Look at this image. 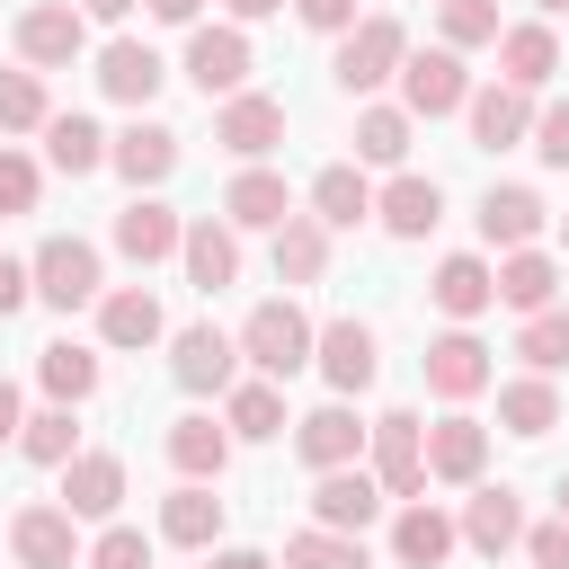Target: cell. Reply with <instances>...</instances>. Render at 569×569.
<instances>
[{"instance_id":"obj_31","label":"cell","mask_w":569,"mask_h":569,"mask_svg":"<svg viewBox=\"0 0 569 569\" xmlns=\"http://www.w3.org/2000/svg\"><path fill=\"white\" fill-rule=\"evenodd\" d=\"M329 267V222L320 213H284L276 222V284H320Z\"/></svg>"},{"instance_id":"obj_5","label":"cell","mask_w":569,"mask_h":569,"mask_svg":"<svg viewBox=\"0 0 569 569\" xmlns=\"http://www.w3.org/2000/svg\"><path fill=\"white\" fill-rule=\"evenodd\" d=\"M169 373H178V391H231L240 382V338L213 329V320H187L169 338Z\"/></svg>"},{"instance_id":"obj_54","label":"cell","mask_w":569,"mask_h":569,"mask_svg":"<svg viewBox=\"0 0 569 569\" xmlns=\"http://www.w3.org/2000/svg\"><path fill=\"white\" fill-rule=\"evenodd\" d=\"M222 9H231V27H249V18H276L284 0H222Z\"/></svg>"},{"instance_id":"obj_16","label":"cell","mask_w":569,"mask_h":569,"mask_svg":"<svg viewBox=\"0 0 569 569\" xmlns=\"http://www.w3.org/2000/svg\"><path fill=\"white\" fill-rule=\"evenodd\" d=\"M293 453H302L311 471H338V462L365 453V418H356L347 400H320L311 418H293Z\"/></svg>"},{"instance_id":"obj_1","label":"cell","mask_w":569,"mask_h":569,"mask_svg":"<svg viewBox=\"0 0 569 569\" xmlns=\"http://www.w3.org/2000/svg\"><path fill=\"white\" fill-rule=\"evenodd\" d=\"M311 338H320V329H311V320H302V302H284V293H276V302H258V311L240 320V356H249L267 382L302 373V365H311Z\"/></svg>"},{"instance_id":"obj_52","label":"cell","mask_w":569,"mask_h":569,"mask_svg":"<svg viewBox=\"0 0 569 569\" xmlns=\"http://www.w3.org/2000/svg\"><path fill=\"white\" fill-rule=\"evenodd\" d=\"M204 569H267V551H249V542H231V551H204Z\"/></svg>"},{"instance_id":"obj_22","label":"cell","mask_w":569,"mask_h":569,"mask_svg":"<svg viewBox=\"0 0 569 569\" xmlns=\"http://www.w3.org/2000/svg\"><path fill=\"white\" fill-rule=\"evenodd\" d=\"M116 507H124V462H116V453H71V462H62V516L107 525Z\"/></svg>"},{"instance_id":"obj_19","label":"cell","mask_w":569,"mask_h":569,"mask_svg":"<svg viewBox=\"0 0 569 569\" xmlns=\"http://www.w3.org/2000/svg\"><path fill=\"white\" fill-rule=\"evenodd\" d=\"M293 213V187L276 178V169H258V160H240V178L222 187V222L231 231H276Z\"/></svg>"},{"instance_id":"obj_47","label":"cell","mask_w":569,"mask_h":569,"mask_svg":"<svg viewBox=\"0 0 569 569\" xmlns=\"http://www.w3.org/2000/svg\"><path fill=\"white\" fill-rule=\"evenodd\" d=\"M551 169H569V98H551V107H533V133H525Z\"/></svg>"},{"instance_id":"obj_18","label":"cell","mask_w":569,"mask_h":569,"mask_svg":"<svg viewBox=\"0 0 569 569\" xmlns=\"http://www.w3.org/2000/svg\"><path fill=\"white\" fill-rule=\"evenodd\" d=\"M107 169H124V178H133V196H142V187H160V178L178 169V133H169V124H151V116H133L124 133H107Z\"/></svg>"},{"instance_id":"obj_25","label":"cell","mask_w":569,"mask_h":569,"mask_svg":"<svg viewBox=\"0 0 569 569\" xmlns=\"http://www.w3.org/2000/svg\"><path fill=\"white\" fill-rule=\"evenodd\" d=\"M98 338H107V347H160V338H169L160 293H151V284H116V293H98Z\"/></svg>"},{"instance_id":"obj_34","label":"cell","mask_w":569,"mask_h":569,"mask_svg":"<svg viewBox=\"0 0 569 569\" xmlns=\"http://www.w3.org/2000/svg\"><path fill=\"white\" fill-rule=\"evenodd\" d=\"M498 427L507 436H551L560 427V391H551V373H525V382H498Z\"/></svg>"},{"instance_id":"obj_17","label":"cell","mask_w":569,"mask_h":569,"mask_svg":"<svg viewBox=\"0 0 569 569\" xmlns=\"http://www.w3.org/2000/svg\"><path fill=\"white\" fill-rule=\"evenodd\" d=\"M480 560H507L516 542H525V498L498 480V489H471V507H462V525H453Z\"/></svg>"},{"instance_id":"obj_44","label":"cell","mask_w":569,"mask_h":569,"mask_svg":"<svg viewBox=\"0 0 569 569\" xmlns=\"http://www.w3.org/2000/svg\"><path fill=\"white\" fill-rule=\"evenodd\" d=\"M44 80L36 71H0V133H44Z\"/></svg>"},{"instance_id":"obj_12","label":"cell","mask_w":569,"mask_h":569,"mask_svg":"<svg viewBox=\"0 0 569 569\" xmlns=\"http://www.w3.org/2000/svg\"><path fill=\"white\" fill-rule=\"evenodd\" d=\"M311 365L329 373V391L347 400V391H365L373 373H382V347H373V329L365 320H329L320 338H311Z\"/></svg>"},{"instance_id":"obj_15","label":"cell","mask_w":569,"mask_h":569,"mask_svg":"<svg viewBox=\"0 0 569 569\" xmlns=\"http://www.w3.org/2000/svg\"><path fill=\"white\" fill-rule=\"evenodd\" d=\"M178 267H187V284H196V293L240 284V231H231V222H213V213H196V222H187V240H178Z\"/></svg>"},{"instance_id":"obj_36","label":"cell","mask_w":569,"mask_h":569,"mask_svg":"<svg viewBox=\"0 0 569 569\" xmlns=\"http://www.w3.org/2000/svg\"><path fill=\"white\" fill-rule=\"evenodd\" d=\"M560 293V258H542V249H507L498 258V302L507 311H542Z\"/></svg>"},{"instance_id":"obj_13","label":"cell","mask_w":569,"mask_h":569,"mask_svg":"<svg viewBox=\"0 0 569 569\" xmlns=\"http://www.w3.org/2000/svg\"><path fill=\"white\" fill-rule=\"evenodd\" d=\"M462 116H471V142H480V151H507V142H525V133H533V89L489 80V89H471V98H462Z\"/></svg>"},{"instance_id":"obj_28","label":"cell","mask_w":569,"mask_h":569,"mask_svg":"<svg viewBox=\"0 0 569 569\" xmlns=\"http://www.w3.org/2000/svg\"><path fill=\"white\" fill-rule=\"evenodd\" d=\"M453 542H462V533H453V516H445V507H427V498H409V507L391 516V560H400V569H436Z\"/></svg>"},{"instance_id":"obj_49","label":"cell","mask_w":569,"mask_h":569,"mask_svg":"<svg viewBox=\"0 0 569 569\" xmlns=\"http://www.w3.org/2000/svg\"><path fill=\"white\" fill-rule=\"evenodd\" d=\"M293 18H302L311 36H347V27H356V0H293Z\"/></svg>"},{"instance_id":"obj_58","label":"cell","mask_w":569,"mask_h":569,"mask_svg":"<svg viewBox=\"0 0 569 569\" xmlns=\"http://www.w3.org/2000/svg\"><path fill=\"white\" fill-rule=\"evenodd\" d=\"M560 516H569V480H560Z\"/></svg>"},{"instance_id":"obj_57","label":"cell","mask_w":569,"mask_h":569,"mask_svg":"<svg viewBox=\"0 0 569 569\" xmlns=\"http://www.w3.org/2000/svg\"><path fill=\"white\" fill-rule=\"evenodd\" d=\"M560 249H569V213H560Z\"/></svg>"},{"instance_id":"obj_6","label":"cell","mask_w":569,"mask_h":569,"mask_svg":"<svg viewBox=\"0 0 569 569\" xmlns=\"http://www.w3.org/2000/svg\"><path fill=\"white\" fill-rule=\"evenodd\" d=\"M18 53H27L36 71H62V62L89 53V18H80L71 0H36V9H18Z\"/></svg>"},{"instance_id":"obj_11","label":"cell","mask_w":569,"mask_h":569,"mask_svg":"<svg viewBox=\"0 0 569 569\" xmlns=\"http://www.w3.org/2000/svg\"><path fill=\"white\" fill-rule=\"evenodd\" d=\"M9 551H18V569H80V516H62V507H18V516H9Z\"/></svg>"},{"instance_id":"obj_27","label":"cell","mask_w":569,"mask_h":569,"mask_svg":"<svg viewBox=\"0 0 569 569\" xmlns=\"http://www.w3.org/2000/svg\"><path fill=\"white\" fill-rule=\"evenodd\" d=\"M169 462H178V480H222V462H231V427H213L204 409H187V418H169Z\"/></svg>"},{"instance_id":"obj_35","label":"cell","mask_w":569,"mask_h":569,"mask_svg":"<svg viewBox=\"0 0 569 569\" xmlns=\"http://www.w3.org/2000/svg\"><path fill=\"white\" fill-rule=\"evenodd\" d=\"M311 213H320L329 231H356V222L373 213V187H365V169H356V160L320 169V178H311Z\"/></svg>"},{"instance_id":"obj_55","label":"cell","mask_w":569,"mask_h":569,"mask_svg":"<svg viewBox=\"0 0 569 569\" xmlns=\"http://www.w3.org/2000/svg\"><path fill=\"white\" fill-rule=\"evenodd\" d=\"M80 18H107L116 27V18H133V0H80Z\"/></svg>"},{"instance_id":"obj_37","label":"cell","mask_w":569,"mask_h":569,"mask_svg":"<svg viewBox=\"0 0 569 569\" xmlns=\"http://www.w3.org/2000/svg\"><path fill=\"white\" fill-rule=\"evenodd\" d=\"M409 107H365L356 116V169H400L409 160Z\"/></svg>"},{"instance_id":"obj_30","label":"cell","mask_w":569,"mask_h":569,"mask_svg":"<svg viewBox=\"0 0 569 569\" xmlns=\"http://www.w3.org/2000/svg\"><path fill=\"white\" fill-rule=\"evenodd\" d=\"M213 533H222V498H213L204 480H187V489L160 498V542H178V551H213Z\"/></svg>"},{"instance_id":"obj_48","label":"cell","mask_w":569,"mask_h":569,"mask_svg":"<svg viewBox=\"0 0 569 569\" xmlns=\"http://www.w3.org/2000/svg\"><path fill=\"white\" fill-rule=\"evenodd\" d=\"M525 560H533V569H569V516L533 525V533H525Z\"/></svg>"},{"instance_id":"obj_24","label":"cell","mask_w":569,"mask_h":569,"mask_svg":"<svg viewBox=\"0 0 569 569\" xmlns=\"http://www.w3.org/2000/svg\"><path fill=\"white\" fill-rule=\"evenodd\" d=\"M178 240H187V222H178L160 196H133V204L116 213V249H124L133 267H160V258H178Z\"/></svg>"},{"instance_id":"obj_26","label":"cell","mask_w":569,"mask_h":569,"mask_svg":"<svg viewBox=\"0 0 569 569\" xmlns=\"http://www.w3.org/2000/svg\"><path fill=\"white\" fill-rule=\"evenodd\" d=\"M160 80H169V62H160L151 44H133V36H116V44L98 53V89H107L116 107H151Z\"/></svg>"},{"instance_id":"obj_33","label":"cell","mask_w":569,"mask_h":569,"mask_svg":"<svg viewBox=\"0 0 569 569\" xmlns=\"http://www.w3.org/2000/svg\"><path fill=\"white\" fill-rule=\"evenodd\" d=\"M222 427L249 436V445H267V436H284L293 418H284V391L258 373V382H231V391H222Z\"/></svg>"},{"instance_id":"obj_2","label":"cell","mask_w":569,"mask_h":569,"mask_svg":"<svg viewBox=\"0 0 569 569\" xmlns=\"http://www.w3.org/2000/svg\"><path fill=\"white\" fill-rule=\"evenodd\" d=\"M27 276H36V302H53V311H80V302L107 293V267H98V249H89L80 231H53V240L27 258Z\"/></svg>"},{"instance_id":"obj_20","label":"cell","mask_w":569,"mask_h":569,"mask_svg":"<svg viewBox=\"0 0 569 569\" xmlns=\"http://www.w3.org/2000/svg\"><path fill=\"white\" fill-rule=\"evenodd\" d=\"M427 302H436L445 320H480V311L498 302V267H489V258H471V249H453V258L427 276Z\"/></svg>"},{"instance_id":"obj_51","label":"cell","mask_w":569,"mask_h":569,"mask_svg":"<svg viewBox=\"0 0 569 569\" xmlns=\"http://www.w3.org/2000/svg\"><path fill=\"white\" fill-rule=\"evenodd\" d=\"M142 9H151L160 27H196V18H204V0H142Z\"/></svg>"},{"instance_id":"obj_38","label":"cell","mask_w":569,"mask_h":569,"mask_svg":"<svg viewBox=\"0 0 569 569\" xmlns=\"http://www.w3.org/2000/svg\"><path fill=\"white\" fill-rule=\"evenodd\" d=\"M44 160L62 178H89V169H107V133L89 116H44Z\"/></svg>"},{"instance_id":"obj_10","label":"cell","mask_w":569,"mask_h":569,"mask_svg":"<svg viewBox=\"0 0 569 569\" xmlns=\"http://www.w3.org/2000/svg\"><path fill=\"white\" fill-rule=\"evenodd\" d=\"M373 516H382V480H373L365 462L320 471V489H311V525H329V533H365Z\"/></svg>"},{"instance_id":"obj_50","label":"cell","mask_w":569,"mask_h":569,"mask_svg":"<svg viewBox=\"0 0 569 569\" xmlns=\"http://www.w3.org/2000/svg\"><path fill=\"white\" fill-rule=\"evenodd\" d=\"M27 293H36V276H27L18 258H0V320H9V311H27Z\"/></svg>"},{"instance_id":"obj_40","label":"cell","mask_w":569,"mask_h":569,"mask_svg":"<svg viewBox=\"0 0 569 569\" xmlns=\"http://www.w3.org/2000/svg\"><path fill=\"white\" fill-rule=\"evenodd\" d=\"M18 453H27V462H44V471H62V462L80 453V427H71V400H53V409H36V418L18 427Z\"/></svg>"},{"instance_id":"obj_46","label":"cell","mask_w":569,"mask_h":569,"mask_svg":"<svg viewBox=\"0 0 569 569\" xmlns=\"http://www.w3.org/2000/svg\"><path fill=\"white\" fill-rule=\"evenodd\" d=\"M36 187H44L36 160L27 151H0V213H36Z\"/></svg>"},{"instance_id":"obj_8","label":"cell","mask_w":569,"mask_h":569,"mask_svg":"<svg viewBox=\"0 0 569 569\" xmlns=\"http://www.w3.org/2000/svg\"><path fill=\"white\" fill-rule=\"evenodd\" d=\"M400 107L409 116H453L462 98H471V80H462V53L453 44H436V53H400Z\"/></svg>"},{"instance_id":"obj_7","label":"cell","mask_w":569,"mask_h":569,"mask_svg":"<svg viewBox=\"0 0 569 569\" xmlns=\"http://www.w3.org/2000/svg\"><path fill=\"white\" fill-rule=\"evenodd\" d=\"M249 71H258V53H249L240 27H196V36H187V80H196L204 98H240Z\"/></svg>"},{"instance_id":"obj_39","label":"cell","mask_w":569,"mask_h":569,"mask_svg":"<svg viewBox=\"0 0 569 569\" xmlns=\"http://www.w3.org/2000/svg\"><path fill=\"white\" fill-rule=\"evenodd\" d=\"M36 382H44L53 400H71V409H80V400L98 391V356H89L80 338H53V347H36Z\"/></svg>"},{"instance_id":"obj_56","label":"cell","mask_w":569,"mask_h":569,"mask_svg":"<svg viewBox=\"0 0 569 569\" xmlns=\"http://www.w3.org/2000/svg\"><path fill=\"white\" fill-rule=\"evenodd\" d=\"M533 9H569V0H533Z\"/></svg>"},{"instance_id":"obj_32","label":"cell","mask_w":569,"mask_h":569,"mask_svg":"<svg viewBox=\"0 0 569 569\" xmlns=\"http://www.w3.org/2000/svg\"><path fill=\"white\" fill-rule=\"evenodd\" d=\"M551 71H560V36H551V27H498V80L542 89Z\"/></svg>"},{"instance_id":"obj_29","label":"cell","mask_w":569,"mask_h":569,"mask_svg":"<svg viewBox=\"0 0 569 569\" xmlns=\"http://www.w3.org/2000/svg\"><path fill=\"white\" fill-rule=\"evenodd\" d=\"M373 213H382L391 240H427V231L445 222V187H436V178H391V187L373 196Z\"/></svg>"},{"instance_id":"obj_42","label":"cell","mask_w":569,"mask_h":569,"mask_svg":"<svg viewBox=\"0 0 569 569\" xmlns=\"http://www.w3.org/2000/svg\"><path fill=\"white\" fill-rule=\"evenodd\" d=\"M284 569H365V533H329V525H311V533L284 542Z\"/></svg>"},{"instance_id":"obj_41","label":"cell","mask_w":569,"mask_h":569,"mask_svg":"<svg viewBox=\"0 0 569 569\" xmlns=\"http://www.w3.org/2000/svg\"><path fill=\"white\" fill-rule=\"evenodd\" d=\"M516 356L533 365V373H569V311H525V329H516Z\"/></svg>"},{"instance_id":"obj_3","label":"cell","mask_w":569,"mask_h":569,"mask_svg":"<svg viewBox=\"0 0 569 569\" xmlns=\"http://www.w3.org/2000/svg\"><path fill=\"white\" fill-rule=\"evenodd\" d=\"M400 53H409V27H400V18H356V27L338 36V62H329V71H338L347 98H373V89L400 71Z\"/></svg>"},{"instance_id":"obj_23","label":"cell","mask_w":569,"mask_h":569,"mask_svg":"<svg viewBox=\"0 0 569 569\" xmlns=\"http://www.w3.org/2000/svg\"><path fill=\"white\" fill-rule=\"evenodd\" d=\"M542 222H551V204H542L533 187H489V196H480V240H489V249H533Z\"/></svg>"},{"instance_id":"obj_43","label":"cell","mask_w":569,"mask_h":569,"mask_svg":"<svg viewBox=\"0 0 569 569\" xmlns=\"http://www.w3.org/2000/svg\"><path fill=\"white\" fill-rule=\"evenodd\" d=\"M436 27H445V44H453V53L498 44V0H436Z\"/></svg>"},{"instance_id":"obj_21","label":"cell","mask_w":569,"mask_h":569,"mask_svg":"<svg viewBox=\"0 0 569 569\" xmlns=\"http://www.w3.org/2000/svg\"><path fill=\"white\" fill-rule=\"evenodd\" d=\"M480 462H489V427L480 418H436L427 427V480H453V489H471L480 480Z\"/></svg>"},{"instance_id":"obj_4","label":"cell","mask_w":569,"mask_h":569,"mask_svg":"<svg viewBox=\"0 0 569 569\" xmlns=\"http://www.w3.org/2000/svg\"><path fill=\"white\" fill-rule=\"evenodd\" d=\"M365 453H373L382 498H418L427 489V427H418V409H382L365 427Z\"/></svg>"},{"instance_id":"obj_9","label":"cell","mask_w":569,"mask_h":569,"mask_svg":"<svg viewBox=\"0 0 569 569\" xmlns=\"http://www.w3.org/2000/svg\"><path fill=\"white\" fill-rule=\"evenodd\" d=\"M418 365H427V391H436V400H480V391L498 382V365H489V347H480L471 329H445Z\"/></svg>"},{"instance_id":"obj_45","label":"cell","mask_w":569,"mask_h":569,"mask_svg":"<svg viewBox=\"0 0 569 569\" xmlns=\"http://www.w3.org/2000/svg\"><path fill=\"white\" fill-rule=\"evenodd\" d=\"M89 569H151V542H142L133 525H107V533L89 542Z\"/></svg>"},{"instance_id":"obj_53","label":"cell","mask_w":569,"mask_h":569,"mask_svg":"<svg viewBox=\"0 0 569 569\" xmlns=\"http://www.w3.org/2000/svg\"><path fill=\"white\" fill-rule=\"evenodd\" d=\"M18 427H27V409H18V382H9V373H0V445H9V436H18Z\"/></svg>"},{"instance_id":"obj_14","label":"cell","mask_w":569,"mask_h":569,"mask_svg":"<svg viewBox=\"0 0 569 569\" xmlns=\"http://www.w3.org/2000/svg\"><path fill=\"white\" fill-rule=\"evenodd\" d=\"M213 142H222L231 160H267V151L284 142V107H276V98H258V89H240V98H222Z\"/></svg>"}]
</instances>
